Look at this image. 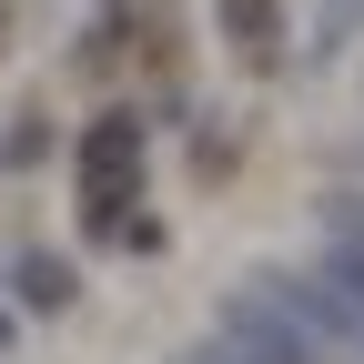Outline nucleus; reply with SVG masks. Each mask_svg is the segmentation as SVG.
Listing matches in <instances>:
<instances>
[{"label": "nucleus", "mask_w": 364, "mask_h": 364, "mask_svg": "<svg viewBox=\"0 0 364 364\" xmlns=\"http://www.w3.org/2000/svg\"><path fill=\"white\" fill-rule=\"evenodd\" d=\"M142 122H132V112H102V122H91L81 132V142H71V172H81V223H91V233H112V223H122V203H142Z\"/></svg>", "instance_id": "nucleus-1"}, {"label": "nucleus", "mask_w": 364, "mask_h": 364, "mask_svg": "<svg viewBox=\"0 0 364 364\" xmlns=\"http://www.w3.org/2000/svg\"><path fill=\"white\" fill-rule=\"evenodd\" d=\"M71 294H81V284H71V263H51V253H31V263H21V304H31V314H61Z\"/></svg>", "instance_id": "nucleus-2"}, {"label": "nucleus", "mask_w": 364, "mask_h": 364, "mask_svg": "<svg viewBox=\"0 0 364 364\" xmlns=\"http://www.w3.org/2000/svg\"><path fill=\"white\" fill-rule=\"evenodd\" d=\"M41 152H51V112H21V132L0 142V162H41Z\"/></svg>", "instance_id": "nucleus-3"}, {"label": "nucleus", "mask_w": 364, "mask_h": 364, "mask_svg": "<svg viewBox=\"0 0 364 364\" xmlns=\"http://www.w3.org/2000/svg\"><path fill=\"white\" fill-rule=\"evenodd\" d=\"M0 31H11V11H0Z\"/></svg>", "instance_id": "nucleus-4"}]
</instances>
